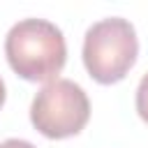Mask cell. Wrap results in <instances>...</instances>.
Here are the masks:
<instances>
[{
	"label": "cell",
	"mask_w": 148,
	"mask_h": 148,
	"mask_svg": "<svg viewBox=\"0 0 148 148\" xmlns=\"http://www.w3.org/2000/svg\"><path fill=\"white\" fill-rule=\"evenodd\" d=\"M139 39L127 18L109 16L92 23L83 37V65L88 74L104 86L118 83L134 67Z\"/></svg>",
	"instance_id": "cell-2"
},
{
	"label": "cell",
	"mask_w": 148,
	"mask_h": 148,
	"mask_svg": "<svg viewBox=\"0 0 148 148\" xmlns=\"http://www.w3.org/2000/svg\"><path fill=\"white\" fill-rule=\"evenodd\" d=\"M136 111L143 123H148V74L141 76L139 88H136Z\"/></svg>",
	"instance_id": "cell-4"
},
{
	"label": "cell",
	"mask_w": 148,
	"mask_h": 148,
	"mask_svg": "<svg viewBox=\"0 0 148 148\" xmlns=\"http://www.w3.org/2000/svg\"><path fill=\"white\" fill-rule=\"evenodd\" d=\"M5 56L21 79L51 83L65 67L67 44L56 23L44 18H23L14 23L5 37Z\"/></svg>",
	"instance_id": "cell-1"
},
{
	"label": "cell",
	"mask_w": 148,
	"mask_h": 148,
	"mask_svg": "<svg viewBox=\"0 0 148 148\" xmlns=\"http://www.w3.org/2000/svg\"><path fill=\"white\" fill-rule=\"evenodd\" d=\"M90 118L86 90L69 81L56 79L46 83L30 104V123L46 139H67L79 134Z\"/></svg>",
	"instance_id": "cell-3"
},
{
	"label": "cell",
	"mask_w": 148,
	"mask_h": 148,
	"mask_svg": "<svg viewBox=\"0 0 148 148\" xmlns=\"http://www.w3.org/2000/svg\"><path fill=\"white\" fill-rule=\"evenodd\" d=\"M5 97H7V92H5V83H2V79H0V109H2V104H5Z\"/></svg>",
	"instance_id": "cell-6"
},
{
	"label": "cell",
	"mask_w": 148,
	"mask_h": 148,
	"mask_svg": "<svg viewBox=\"0 0 148 148\" xmlns=\"http://www.w3.org/2000/svg\"><path fill=\"white\" fill-rule=\"evenodd\" d=\"M0 148H37V146H32L25 139H7V141L0 143Z\"/></svg>",
	"instance_id": "cell-5"
}]
</instances>
